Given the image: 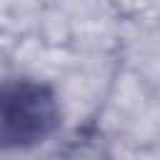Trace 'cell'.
<instances>
[{"mask_svg":"<svg viewBox=\"0 0 160 160\" xmlns=\"http://www.w3.org/2000/svg\"><path fill=\"white\" fill-rule=\"evenodd\" d=\"M52 125L55 102L42 88L15 82L0 90V142H35L42 140Z\"/></svg>","mask_w":160,"mask_h":160,"instance_id":"obj_1","label":"cell"}]
</instances>
